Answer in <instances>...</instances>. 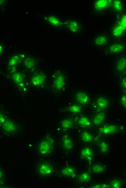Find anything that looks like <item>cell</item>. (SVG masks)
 <instances>
[{"label": "cell", "mask_w": 126, "mask_h": 188, "mask_svg": "<svg viewBox=\"0 0 126 188\" xmlns=\"http://www.w3.org/2000/svg\"><path fill=\"white\" fill-rule=\"evenodd\" d=\"M53 146V142L51 139H45L42 141L38 145V149L42 155H46L51 151Z\"/></svg>", "instance_id": "cell-1"}, {"label": "cell", "mask_w": 126, "mask_h": 188, "mask_svg": "<svg viewBox=\"0 0 126 188\" xmlns=\"http://www.w3.org/2000/svg\"><path fill=\"white\" fill-rule=\"evenodd\" d=\"M38 172L42 176H49L53 172V168L49 164L44 163L39 166Z\"/></svg>", "instance_id": "cell-2"}, {"label": "cell", "mask_w": 126, "mask_h": 188, "mask_svg": "<svg viewBox=\"0 0 126 188\" xmlns=\"http://www.w3.org/2000/svg\"><path fill=\"white\" fill-rule=\"evenodd\" d=\"M2 128L7 133H12L16 130L17 126L11 120H5L2 124Z\"/></svg>", "instance_id": "cell-3"}, {"label": "cell", "mask_w": 126, "mask_h": 188, "mask_svg": "<svg viewBox=\"0 0 126 188\" xmlns=\"http://www.w3.org/2000/svg\"><path fill=\"white\" fill-rule=\"evenodd\" d=\"M45 79L46 77L43 74H37L32 77L31 83L34 86H40L44 83Z\"/></svg>", "instance_id": "cell-4"}, {"label": "cell", "mask_w": 126, "mask_h": 188, "mask_svg": "<svg viewBox=\"0 0 126 188\" xmlns=\"http://www.w3.org/2000/svg\"><path fill=\"white\" fill-rule=\"evenodd\" d=\"M76 98L78 102L81 104H87L89 101V96L85 92H78Z\"/></svg>", "instance_id": "cell-5"}, {"label": "cell", "mask_w": 126, "mask_h": 188, "mask_svg": "<svg viewBox=\"0 0 126 188\" xmlns=\"http://www.w3.org/2000/svg\"><path fill=\"white\" fill-rule=\"evenodd\" d=\"M65 80L64 76L59 75L56 77L54 82V85L58 90H61L65 86Z\"/></svg>", "instance_id": "cell-6"}, {"label": "cell", "mask_w": 126, "mask_h": 188, "mask_svg": "<svg viewBox=\"0 0 126 188\" xmlns=\"http://www.w3.org/2000/svg\"><path fill=\"white\" fill-rule=\"evenodd\" d=\"M118 127L115 125H108L102 128L101 133L104 134H111L116 132Z\"/></svg>", "instance_id": "cell-7"}, {"label": "cell", "mask_w": 126, "mask_h": 188, "mask_svg": "<svg viewBox=\"0 0 126 188\" xmlns=\"http://www.w3.org/2000/svg\"><path fill=\"white\" fill-rule=\"evenodd\" d=\"M62 146L66 150L69 151L73 148V141L69 136H65L62 140Z\"/></svg>", "instance_id": "cell-8"}, {"label": "cell", "mask_w": 126, "mask_h": 188, "mask_svg": "<svg viewBox=\"0 0 126 188\" xmlns=\"http://www.w3.org/2000/svg\"><path fill=\"white\" fill-rule=\"evenodd\" d=\"M105 119V115L102 112H100L94 116L93 119V123L95 125H99L104 122Z\"/></svg>", "instance_id": "cell-9"}, {"label": "cell", "mask_w": 126, "mask_h": 188, "mask_svg": "<svg viewBox=\"0 0 126 188\" xmlns=\"http://www.w3.org/2000/svg\"><path fill=\"white\" fill-rule=\"evenodd\" d=\"M61 174L65 177H73L75 174L74 169L72 167L67 166L61 170Z\"/></svg>", "instance_id": "cell-10"}, {"label": "cell", "mask_w": 126, "mask_h": 188, "mask_svg": "<svg viewBox=\"0 0 126 188\" xmlns=\"http://www.w3.org/2000/svg\"><path fill=\"white\" fill-rule=\"evenodd\" d=\"M109 102L105 97H100L97 100V105L99 108L101 109H105L108 107Z\"/></svg>", "instance_id": "cell-11"}, {"label": "cell", "mask_w": 126, "mask_h": 188, "mask_svg": "<svg viewBox=\"0 0 126 188\" xmlns=\"http://www.w3.org/2000/svg\"><path fill=\"white\" fill-rule=\"evenodd\" d=\"M93 154V152L91 148L86 147L83 148L80 152V156L82 159H89Z\"/></svg>", "instance_id": "cell-12"}, {"label": "cell", "mask_w": 126, "mask_h": 188, "mask_svg": "<svg viewBox=\"0 0 126 188\" xmlns=\"http://www.w3.org/2000/svg\"><path fill=\"white\" fill-rule=\"evenodd\" d=\"M12 79L13 81L17 84H22L23 81H24V79L23 75L20 74V73L16 72L14 73L12 75Z\"/></svg>", "instance_id": "cell-13"}, {"label": "cell", "mask_w": 126, "mask_h": 188, "mask_svg": "<svg viewBox=\"0 0 126 188\" xmlns=\"http://www.w3.org/2000/svg\"><path fill=\"white\" fill-rule=\"evenodd\" d=\"M24 65L26 68L28 69H33L36 65V61L35 59L31 58H27L24 61Z\"/></svg>", "instance_id": "cell-14"}, {"label": "cell", "mask_w": 126, "mask_h": 188, "mask_svg": "<svg viewBox=\"0 0 126 188\" xmlns=\"http://www.w3.org/2000/svg\"><path fill=\"white\" fill-rule=\"evenodd\" d=\"M110 3L109 1H98L95 3V8L98 10H101L107 7Z\"/></svg>", "instance_id": "cell-15"}, {"label": "cell", "mask_w": 126, "mask_h": 188, "mask_svg": "<svg viewBox=\"0 0 126 188\" xmlns=\"http://www.w3.org/2000/svg\"><path fill=\"white\" fill-rule=\"evenodd\" d=\"M124 49V46L122 44L120 43L114 44L110 46V51L112 53H118L121 52Z\"/></svg>", "instance_id": "cell-16"}, {"label": "cell", "mask_w": 126, "mask_h": 188, "mask_svg": "<svg viewBox=\"0 0 126 188\" xmlns=\"http://www.w3.org/2000/svg\"><path fill=\"white\" fill-rule=\"evenodd\" d=\"M92 134L87 131L82 132L81 135V140L85 143H90L93 140Z\"/></svg>", "instance_id": "cell-17"}, {"label": "cell", "mask_w": 126, "mask_h": 188, "mask_svg": "<svg viewBox=\"0 0 126 188\" xmlns=\"http://www.w3.org/2000/svg\"><path fill=\"white\" fill-rule=\"evenodd\" d=\"M73 121L70 118H67L61 121V127L63 129H69L73 125Z\"/></svg>", "instance_id": "cell-18"}, {"label": "cell", "mask_w": 126, "mask_h": 188, "mask_svg": "<svg viewBox=\"0 0 126 188\" xmlns=\"http://www.w3.org/2000/svg\"><path fill=\"white\" fill-rule=\"evenodd\" d=\"M92 172L94 173L100 174L105 171V167L102 164H94L92 167Z\"/></svg>", "instance_id": "cell-19"}, {"label": "cell", "mask_w": 126, "mask_h": 188, "mask_svg": "<svg viewBox=\"0 0 126 188\" xmlns=\"http://www.w3.org/2000/svg\"><path fill=\"white\" fill-rule=\"evenodd\" d=\"M79 124L83 127H89L91 125V121L89 118H87L86 117L82 116L78 120Z\"/></svg>", "instance_id": "cell-20"}, {"label": "cell", "mask_w": 126, "mask_h": 188, "mask_svg": "<svg viewBox=\"0 0 126 188\" xmlns=\"http://www.w3.org/2000/svg\"><path fill=\"white\" fill-rule=\"evenodd\" d=\"M126 67V61L125 58H122L116 64V69L119 72H123L125 70Z\"/></svg>", "instance_id": "cell-21"}, {"label": "cell", "mask_w": 126, "mask_h": 188, "mask_svg": "<svg viewBox=\"0 0 126 188\" xmlns=\"http://www.w3.org/2000/svg\"><path fill=\"white\" fill-rule=\"evenodd\" d=\"M126 29L123 28L120 24L116 26L113 30V34L115 36H120L122 35Z\"/></svg>", "instance_id": "cell-22"}, {"label": "cell", "mask_w": 126, "mask_h": 188, "mask_svg": "<svg viewBox=\"0 0 126 188\" xmlns=\"http://www.w3.org/2000/svg\"><path fill=\"white\" fill-rule=\"evenodd\" d=\"M79 180L82 183H86L91 180V175L87 172H83L79 177Z\"/></svg>", "instance_id": "cell-23"}, {"label": "cell", "mask_w": 126, "mask_h": 188, "mask_svg": "<svg viewBox=\"0 0 126 188\" xmlns=\"http://www.w3.org/2000/svg\"><path fill=\"white\" fill-rule=\"evenodd\" d=\"M48 20L49 23L53 26H58L61 25L60 20H59L57 17H56L54 16H49L48 18Z\"/></svg>", "instance_id": "cell-24"}, {"label": "cell", "mask_w": 126, "mask_h": 188, "mask_svg": "<svg viewBox=\"0 0 126 188\" xmlns=\"http://www.w3.org/2000/svg\"><path fill=\"white\" fill-rule=\"evenodd\" d=\"M99 148L100 149L101 152L104 153H105L108 151L109 146H108V145L106 143V141H102L99 144Z\"/></svg>", "instance_id": "cell-25"}, {"label": "cell", "mask_w": 126, "mask_h": 188, "mask_svg": "<svg viewBox=\"0 0 126 188\" xmlns=\"http://www.w3.org/2000/svg\"><path fill=\"white\" fill-rule=\"evenodd\" d=\"M107 41V38L105 36H101L98 37L95 40V44L98 46L103 45L104 44H106Z\"/></svg>", "instance_id": "cell-26"}, {"label": "cell", "mask_w": 126, "mask_h": 188, "mask_svg": "<svg viewBox=\"0 0 126 188\" xmlns=\"http://www.w3.org/2000/svg\"><path fill=\"white\" fill-rule=\"evenodd\" d=\"M81 107L77 104H73L69 106V110L70 112L73 113H78L81 111Z\"/></svg>", "instance_id": "cell-27"}, {"label": "cell", "mask_w": 126, "mask_h": 188, "mask_svg": "<svg viewBox=\"0 0 126 188\" xmlns=\"http://www.w3.org/2000/svg\"><path fill=\"white\" fill-rule=\"evenodd\" d=\"M18 61H19V57L18 56H12V58L10 59L8 64L10 67H12L15 66L18 64Z\"/></svg>", "instance_id": "cell-28"}, {"label": "cell", "mask_w": 126, "mask_h": 188, "mask_svg": "<svg viewBox=\"0 0 126 188\" xmlns=\"http://www.w3.org/2000/svg\"><path fill=\"white\" fill-rule=\"evenodd\" d=\"M69 30L72 32H76L79 29V25L77 22H72L69 24Z\"/></svg>", "instance_id": "cell-29"}, {"label": "cell", "mask_w": 126, "mask_h": 188, "mask_svg": "<svg viewBox=\"0 0 126 188\" xmlns=\"http://www.w3.org/2000/svg\"><path fill=\"white\" fill-rule=\"evenodd\" d=\"M114 8L116 11H121L122 9V4L121 2L119 1H115L113 3Z\"/></svg>", "instance_id": "cell-30"}, {"label": "cell", "mask_w": 126, "mask_h": 188, "mask_svg": "<svg viewBox=\"0 0 126 188\" xmlns=\"http://www.w3.org/2000/svg\"><path fill=\"white\" fill-rule=\"evenodd\" d=\"M110 185L111 187L113 188H120L121 186V182L119 180H115L111 182Z\"/></svg>", "instance_id": "cell-31"}, {"label": "cell", "mask_w": 126, "mask_h": 188, "mask_svg": "<svg viewBox=\"0 0 126 188\" xmlns=\"http://www.w3.org/2000/svg\"><path fill=\"white\" fill-rule=\"evenodd\" d=\"M126 15H124V16L122 17L121 20H120V25L121 26H122L123 28L126 29Z\"/></svg>", "instance_id": "cell-32"}, {"label": "cell", "mask_w": 126, "mask_h": 188, "mask_svg": "<svg viewBox=\"0 0 126 188\" xmlns=\"http://www.w3.org/2000/svg\"><path fill=\"white\" fill-rule=\"evenodd\" d=\"M5 120V118L4 115L2 113L0 112V124H2Z\"/></svg>", "instance_id": "cell-33"}, {"label": "cell", "mask_w": 126, "mask_h": 188, "mask_svg": "<svg viewBox=\"0 0 126 188\" xmlns=\"http://www.w3.org/2000/svg\"><path fill=\"white\" fill-rule=\"evenodd\" d=\"M126 96H123L121 97V103H122V105L123 106L124 108H126Z\"/></svg>", "instance_id": "cell-34"}, {"label": "cell", "mask_w": 126, "mask_h": 188, "mask_svg": "<svg viewBox=\"0 0 126 188\" xmlns=\"http://www.w3.org/2000/svg\"><path fill=\"white\" fill-rule=\"evenodd\" d=\"M122 87H123V88H126V80H124L122 81Z\"/></svg>", "instance_id": "cell-35"}, {"label": "cell", "mask_w": 126, "mask_h": 188, "mask_svg": "<svg viewBox=\"0 0 126 188\" xmlns=\"http://www.w3.org/2000/svg\"><path fill=\"white\" fill-rule=\"evenodd\" d=\"M3 176V172H2V170L0 169V180H1Z\"/></svg>", "instance_id": "cell-36"}, {"label": "cell", "mask_w": 126, "mask_h": 188, "mask_svg": "<svg viewBox=\"0 0 126 188\" xmlns=\"http://www.w3.org/2000/svg\"><path fill=\"white\" fill-rule=\"evenodd\" d=\"M3 3H4V1H0V5L3 4Z\"/></svg>", "instance_id": "cell-37"}, {"label": "cell", "mask_w": 126, "mask_h": 188, "mask_svg": "<svg viewBox=\"0 0 126 188\" xmlns=\"http://www.w3.org/2000/svg\"><path fill=\"white\" fill-rule=\"evenodd\" d=\"M2 52V47L0 46V53H1V52Z\"/></svg>", "instance_id": "cell-38"}]
</instances>
